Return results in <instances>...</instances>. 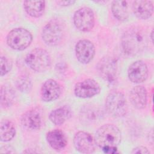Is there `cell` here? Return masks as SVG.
I'll return each instance as SVG.
<instances>
[{
    "label": "cell",
    "mask_w": 154,
    "mask_h": 154,
    "mask_svg": "<svg viewBox=\"0 0 154 154\" xmlns=\"http://www.w3.org/2000/svg\"><path fill=\"white\" fill-rule=\"evenodd\" d=\"M100 113L99 109L91 105L83 107L81 111V120L87 123H92L99 119Z\"/></svg>",
    "instance_id": "cell-22"
},
{
    "label": "cell",
    "mask_w": 154,
    "mask_h": 154,
    "mask_svg": "<svg viewBox=\"0 0 154 154\" xmlns=\"http://www.w3.org/2000/svg\"><path fill=\"white\" fill-rule=\"evenodd\" d=\"M73 22L77 29L81 31L88 32L94 25V16L93 10L89 7H82L75 11Z\"/></svg>",
    "instance_id": "cell-7"
},
{
    "label": "cell",
    "mask_w": 154,
    "mask_h": 154,
    "mask_svg": "<svg viewBox=\"0 0 154 154\" xmlns=\"http://www.w3.org/2000/svg\"><path fill=\"white\" fill-rule=\"evenodd\" d=\"M63 34L64 28L63 23L58 20L52 19L43 28L42 37L47 45L55 46L61 42Z\"/></svg>",
    "instance_id": "cell-6"
},
{
    "label": "cell",
    "mask_w": 154,
    "mask_h": 154,
    "mask_svg": "<svg viewBox=\"0 0 154 154\" xmlns=\"http://www.w3.org/2000/svg\"><path fill=\"white\" fill-rule=\"evenodd\" d=\"M75 54L80 63L87 64L95 55V47L91 41L87 39L81 40L75 46Z\"/></svg>",
    "instance_id": "cell-11"
},
{
    "label": "cell",
    "mask_w": 154,
    "mask_h": 154,
    "mask_svg": "<svg viewBox=\"0 0 154 154\" xmlns=\"http://www.w3.org/2000/svg\"><path fill=\"white\" fill-rule=\"evenodd\" d=\"M1 76H2L8 73L12 68L11 61L5 57H1Z\"/></svg>",
    "instance_id": "cell-25"
},
{
    "label": "cell",
    "mask_w": 154,
    "mask_h": 154,
    "mask_svg": "<svg viewBox=\"0 0 154 154\" xmlns=\"http://www.w3.org/2000/svg\"><path fill=\"white\" fill-rule=\"evenodd\" d=\"M100 91L99 84L93 79L88 78L78 82L75 85L74 93L79 98H90L98 94Z\"/></svg>",
    "instance_id": "cell-9"
},
{
    "label": "cell",
    "mask_w": 154,
    "mask_h": 154,
    "mask_svg": "<svg viewBox=\"0 0 154 154\" xmlns=\"http://www.w3.org/2000/svg\"><path fill=\"white\" fill-rule=\"evenodd\" d=\"M72 116L70 108L66 106H63L52 110L49 114V120L55 125H61L69 120Z\"/></svg>",
    "instance_id": "cell-18"
},
{
    "label": "cell",
    "mask_w": 154,
    "mask_h": 154,
    "mask_svg": "<svg viewBox=\"0 0 154 154\" xmlns=\"http://www.w3.org/2000/svg\"><path fill=\"white\" fill-rule=\"evenodd\" d=\"M132 153L147 154V153H150V152L146 147L140 146H138V147L134 148L132 151Z\"/></svg>",
    "instance_id": "cell-26"
},
{
    "label": "cell",
    "mask_w": 154,
    "mask_h": 154,
    "mask_svg": "<svg viewBox=\"0 0 154 154\" xmlns=\"http://www.w3.org/2000/svg\"><path fill=\"white\" fill-rule=\"evenodd\" d=\"M17 88L23 93L29 92L32 88V82L30 78L26 76L19 77L16 82Z\"/></svg>",
    "instance_id": "cell-24"
},
{
    "label": "cell",
    "mask_w": 154,
    "mask_h": 154,
    "mask_svg": "<svg viewBox=\"0 0 154 154\" xmlns=\"http://www.w3.org/2000/svg\"><path fill=\"white\" fill-rule=\"evenodd\" d=\"M145 45V35L139 28L129 29L125 32L122 38V46L124 53L130 56L140 52Z\"/></svg>",
    "instance_id": "cell-1"
},
{
    "label": "cell",
    "mask_w": 154,
    "mask_h": 154,
    "mask_svg": "<svg viewBox=\"0 0 154 154\" xmlns=\"http://www.w3.org/2000/svg\"><path fill=\"white\" fill-rule=\"evenodd\" d=\"M28 66L37 72H43L51 66V57L48 52L41 48H35L30 51L25 57Z\"/></svg>",
    "instance_id": "cell-4"
},
{
    "label": "cell",
    "mask_w": 154,
    "mask_h": 154,
    "mask_svg": "<svg viewBox=\"0 0 154 154\" xmlns=\"http://www.w3.org/2000/svg\"><path fill=\"white\" fill-rule=\"evenodd\" d=\"M132 8L134 14L138 19L143 20L150 18L153 11V2L151 1H135Z\"/></svg>",
    "instance_id": "cell-15"
},
{
    "label": "cell",
    "mask_w": 154,
    "mask_h": 154,
    "mask_svg": "<svg viewBox=\"0 0 154 154\" xmlns=\"http://www.w3.org/2000/svg\"><path fill=\"white\" fill-rule=\"evenodd\" d=\"M46 138L49 145L55 150H63L67 143L66 135L60 129L50 131L47 133Z\"/></svg>",
    "instance_id": "cell-16"
},
{
    "label": "cell",
    "mask_w": 154,
    "mask_h": 154,
    "mask_svg": "<svg viewBox=\"0 0 154 154\" xmlns=\"http://www.w3.org/2000/svg\"><path fill=\"white\" fill-rule=\"evenodd\" d=\"M97 69L100 77L109 84H112L117 79V63L111 57H103L97 65Z\"/></svg>",
    "instance_id": "cell-8"
},
{
    "label": "cell",
    "mask_w": 154,
    "mask_h": 154,
    "mask_svg": "<svg viewBox=\"0 0 154 154\" xmlns=\"http://www.w3.org/2000/svg\"><path fill=\"white\" fill-rule=\"evenodd\" d=\"M16 134L14 124L8 120H4L1 122L0 139L1 141L7 142L11 140Z\"/></svg>",
    "instance_id": "cell-21"
},
{
    "label": "cell",
    "mask_w": 154,
    "mask_h": 154,
    "mask_svg": "<svg viewBox=\"0 0 154 154\" xmlns=\"http://www.w3.org/2000/svg\"><path fill=\"white\" fill-rule=\"evenodd\" d=\"M122 135L120 129L112 124H105L98 128L94 140L100 148L117 147L121 142Z\"/></svg>",
    "instance_id": "cell-2"
},
{
    "label": "cell",
    "mask_w": 154,
    "mask_h": 154,
    "mask_svg": "<svg viewBox=\"0 0 154 154\" xmlns=\"http://www.w3.org/2000/svg\"><path fill=\"white\" fill-rule=\"evenodd\" d=\"M57 2L61 6H69L70 5H73L75 1H58Z\"/></svg>",
    "instance_id": "cell-29"
},
{
    "label": "cell",
    "mask_w": 154,
    "mask_h": 154,
    "mask_svg": "<svg viewBox=\"0 0 154 154\" xmlns=\"http://www.w3.org/2000/svg\"><path fill=\"white\" fill-rule=\"evenodd\" d=\"M11 148V147H9V146H3L0 149V152L1 153H14L15 152L14 150H13V149H14L13 148L10 149Z\"/></svg>",
    "instance_id": "cell-28"
},
{
    "label": "cell",
    "mask_w": 154,
    "mask_h": 154,
    "mask_svg": "<svg viewBox=\"0 0 154 154\" xmlns=\"http://www.w3.org/2000/svg\"><path fill=\"white\" fill-rule=\"evenodd\" d=\"M32 40L31 33L26 29L16 28L10 31L7 36V45L13 49L22 51L28 47Z\"/></svg>",
    "instance_id": "cell-5"
},
{
    "label": "cell",
    "mask_w": 154,
    "mask_h": 154,
    "mask_svg": "<svg viewBox=\"0 0 154 154\" xmlns=\"http://www.w3.org/2000/svg\"><path fill=\"white\" fill-rule=\"evenodd\" d=\"M73 144L76 150L82 153L94 152L96 145L93 136L84 131H79L75 135Z\"/></svg>",
    "instance_id": "cell-10"
},
{
    "label": "cell",
    "mask_w": 154,
    "mask_h": 154,
    "mask_svg": "<svg viewBox=\"0 0 154 154\" xmlns=\"http://www.w3.org/2000/svg\"><path fill=\"white\" fill-rule=\"evenodd\" d=\"M104 153H115L117 152V147H109L102 149Z\"/></svg>",
    "instance_id": "cell-27"
},
{
    "label": "cell",
    "mask_w": 154,
    "mask_h": 154,
    "mask_svg": "<svg viewBox=\"0 0 154 154\" xmlns=\"http://www.w3.org/2000/svg\"><path fill=\"white\" fill-rule=\"evenodd\" d=\"M14 94L12 89L5 85H2L1 88V105L2 107L10 106L14 100Z\"/></svg>",
    "instance_id": "cell-23"
},
{
    "label": "cell",
    "mask_w": 154,
    "mask_h": 154,
    "mask_svg": "<svg viewBox=\"0 0 154 154\" xmlns=\"http://www.w3.org/2000/svg\"><path fill=\"white\" fill-rule=\"evenodd\" d=\"M113 16L119 20L125 21L129 17V4L126 1H114L111 4Z\"/></svg>",
    "instance_id": "cell-19"
},
{
    "label": "cell",
    "mask_w": 154,
    "mask_h": 154,
    "mask_svg": "<svg viewBox=\"0 0 154 154\" xmlns=\"http://www.w3.org/2000/svg\"><path fill=\"white\" fill-rule=\"evenodd\" d=\"M21 123L23 127L29 130H38L42 125L40 114L35 110L25 112L21 117Z\"/></svg>",
    "instance_id": "cell-17"
},
{
    "label": "cell",
    "mask_w": 154,
    "mask_h": 154,
    "mask_svg": "<svg viewBox=\"0 0 154 154\" xmlns=\"http://www.w3.org/2000/svg\"><path fill=\"white\" fill-rule=\"evenodd\" d=\"M23 7L30 16L39 17L44 13L45 2L44 1H25L23 2Z\"/></svg>",
    "instance_id": "cell-20"
},
{
    "label": "cell",
    "mask_w": 154,
    "mask_h": 154,
    "mask_svg": "<svg viewBox=\"0 0 154 154\" xmlns=\"http://www.w3.org/2000/svg\"><path fill=\"white\" fill-rule=\"evenodd\" d=\"M128 75L131 82L136 84L141 83L148 77L147 66L142 60L135 61L129 66Z\"/></svg>",
    "instance_id": "cell-12"
},
{
    "label": "cell",
    "mask_w": 154,
    "mask_h": 154,
    "mask_svg": "<svg viewBox=\"0 0 154 154\" xmlns=\"http://www.w3.org/2000/svg\"><path fill=\"white\" fill-rule=\"evenodd\" d=\"M61 94L58 83L54 79L46 80L41 88V97L45 102H51L58 99Z\"/></svg>",
    "instance_id": "cell-13"
},
{
    "label": "cell",
    "mask_w": 154,
    "mask_h": 154,
    "mask_svg": "<svg viewBox=\"0 0 154 154\" xmlns=\"http://www.w3.org/2000/svg\"><path fill=\"white\" fill-rule=\"evenodd\" d=\"M129 100L133 106L138 109L145 108L147 100L146 89L142 85L133 87L129 93Z\"/></svg>",
    "instance_id": "cell-14"
},
{
    "label": "cell",
    "mask_w": 154,
    "mask_h": 154,
    "mask_svg": "<svg viewBox=\"0 0 154 154\" xmlns=\"http://www.w3.org/2000/svg\"><path fill=\"white\" fill-rule=\"evenodd\" d=\"M105 108L114 117L125 116L128 111V104L124 94L117 90L111 91L106 98Z\"/></svg>",
    "instance_id": "cell-3"
}]
</instances>
